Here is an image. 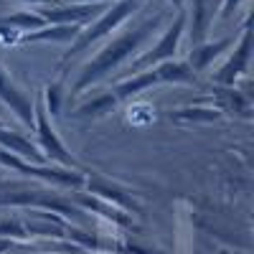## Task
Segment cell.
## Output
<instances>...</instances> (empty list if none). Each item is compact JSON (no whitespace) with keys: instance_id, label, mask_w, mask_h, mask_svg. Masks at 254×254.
<instances>
[{"instance_id":"obj_5","label":"cell","mask_w":254,"mask_h":254,"mask_svg":"<svg viewBox=\"0 0 254 254\" xmlns=\"http://www.w3.org/2000/svg\"><path fill=\"white\" fill-rule=\"evenodd\" d=\"M33 125H36V132H38V142L41 153H46V160H56L64 168H76V160L71 158V153L61 145V140L56 137V130L49 122V112L44 107V94H41L33 104Z\"/></svg>"},{"instance_id":"obj_8","label":"cell","mask_w":254,"mask_h":254,"mask_svg":"<svg viewBox=\"0 0 254 254\" xmlns=\"http://www.w3.org/2000/svg\"><path fill=\"white\" fill-rule=\"evenodd\" d=\"M249 59H252V31H249V26L244 23L237 51L231 54V59L221 66V71L214 76V81H216V84H224V87H234V81L249 69Z\"/></svg>"},{"instance_id":"obj_12","label":"cell","mask_w":254,"mask_h":254,"mask_svg":"<svg viewBox=\"0 0 254 254\" xmlns=\"http://www.w3.org/2000/svg\"><path fill=\"white\" fill-rule=\"evenodd\" d=\"M229 46H234V38H224V41H216V44H198L190 51V69L193 71H203L211 61H214L221 51H226Z\"/></svg>"},{"instance_id":"obj_4","label":"cell","mask_w":254,"mask_h":254,"mask_svg":"<svg viewBox=\"0 0 254 254\" xmlns=\"http://www.w3.org/2000/svg\"><path fill=\"white\" fill-rule=\"evenodd\" d=\"M186 28V8H178V15L171 26L165 28L163 38L158 41V46L153 51H147L142 56H137L132 64H130V74H137V71H145V69H150V66H158V64L163 61H171L178 51V44H181V33Z\"/></svg>"},{"instance_id":"obj_17","label":"cell","mask_w":254,"mask_h":254,"mask_svg":"<svg viewBox=\"0 0 254 254\" xmlns=\"http://www.w3.org/2000/svg\"><path fill=\"white\" fill-rule=\"evenodd\" d=\"M127 120H130L132 125H147V122H153L155 120V112L150 104H145V102H137L130 107V115H127Z\"/></svg>"},{"instance_id":"obj_11","label":"cell","mask_w":254,"mask_h":254,"mask_svg":"<svg viewBox=\"0 0 254 254\" xmlns=\"http://www.w3.org/2000/svg\"><path fill=\"white\" fill-rule=\"evenodd\" d=\"M0 145L8 147L10 153H18V155H23L28 160H33L36 165H46V155L38 150V147L26 140L23 135H18V132H8V130H0Z\"/></svg>"},{"instance_id":"obj_7","label":"cell","mask_w":254,"mask_h":254,"mask_svg":"<svg viewBox=\"0 0 254 254\" xmlns=\"http://www.w3.org/2000/svg\"><path fill=\"white\" fill-rule=\"evenodd\" d=\"M99 10H107V3H69V5H54L41 8L38 15L46 20V26H66V23H87Z\"/></svg>"},{"instance_id":"obj_6","label":"cell","mask_w":254,"mask_h":254,"mask_svg":"<svg viewBox=\"0 0 254 254\" xmlns=\"http://www.w3.org/2000/svg\"><path fill=\"white\" fill-rule=\"evenodd\" d=\"M0 163L3 165H10L20 173H28V176H38L44 181H54V183H61V186H84L87 178L81 173L71 171V168H49V165H31L26 160H20L15 155H8V150H0Z\"/></svg>"},{"instance_id":"obj_14","label":"cell","mask_w":254,"mask_h":254,"mask_svg":"<svg viewBox=\"0 0 254 254\" xmlns=\"http://www.w3.org/2000/svg\"><path fill=\"white\" fill-rule=\"evenodd\" d=\"M115 104H117L115 94L107 92V94H99L97 99H92V102H87V104H81V107H76L71 115H74V117H102V115L112 112Z\"/></svg>"},{"instance_id":"obj_20","label":"cell","mask_w":254,"mask_h":254,"mask_svg":"<svg viewBox=\"0 0 254 254\" xmlns=\"http://www.w3.org/2000/svg\"><path fill=\"white\" fill-rule=\"evenodd\" d=\"M173 3H176V5H178V8H183V3H181V0H173Z\"/></svg>"},{"instance_id":"obj_18","label":"cell","mask_w":254,"mask_h":254,"mask_svg":"<svg viewBox=\"0 0 254 254\" xmlns=\"http://www.w3.org/2000/svg\"><path fill=\"white\" fill-rule=\"evenodd\" d=\"M44 92H46V104H44L46 112H49V115H59V104H61V79L54 81V84H49Z\"/></svg>"},{"instance_id":"obj_13","label":"cell","mask_w":254,"mask_h":254,"mask_svg":"<svg viewBox=\"0 0 254 254\" xmlns=\"http://www.w3.org/2000/svg\"><path fill=\"white\" fill-rule=\"evenodd\" d=\"M44 26H46V20L38 13H31V10H20V13H13V15H0V28H10V31H18V33L38 31Z\"/></svg>"},{"instance_id":"obj_1","label":"cell","mask_w":254,"mask_h":254,"mask_svg":"<svg viewBox=\"0 0 254 254\" xmlns=\"http://www.w3.org/2000/svg\"><path fill=\"white\" fill-rule=\"evenodd\" d=\"M168 18V13L163 10V13H158V15H150V18H145L140 26H135V28H127V31H122L115 41H110L107 46H104L92 61H87L84 64V69H81V74H79V79L74 81V87H71V97H76L79 92H84L87 87H92L94 81H99V79H104L110 71H115L120 64L127 59V56H132V54H137V49L145 44L147 38L153 36V31L163 23V20Z\"/></svg>"},{"instance_id":"obj_19","label":"cell","mask_w":254,"mask_h":254,"mask_svg":"<svg viewBox=\"0 0 254 254\" xmlns=\"http://www.w3.org/2000/svg\"><path fill=\"white\" fill-rule=\"evenodd\" d=\"M237 5H239V0H224V5H221V20H226L231 13H234Z\"/></svg>"},{"instance_id":"obj_3","label":"cell","mask_w":254,"mask_h":254,"mask_svg":"<svg viewBox=\"0 0 254 254\" xmlns=\"http://www.w3.org/2000/svg\"><path fill=\"white\" fill-rule=\"evenodd\" d=\"M140 3H142V0H120L117 5H110L107 10H102V15L94 20V23H92L89 28H84V31L76 36V41L71 44V49L64 54V59L59 61V69H64L74 56H79L81 51H87L92 44H97L99 38H104L110 31H115L127 15H132V13L140 8Z\"/></svg>"},{"instance_id":"obj_10","label":"cell","mask_w":254,"mask_h":254,"mask_svg":"<svg viewBox=\"0 0 254 254\" xmlns=\"http://www.w3.org/2000/svg\"><path fill=\"white\" fill-rule=\"evenodd\" d=\"M84 31L81 23H66V26H44L38 31H28L20 33L18 44H41V41H61V44H74L76 36Z\"/></svg>"},{"instance_id":"obj_2","label":"cell","mask_w":254,"mask_h":254,"mask_svg":"<svg viewBox=\"0 0 254 254\" xmlns=\"http://www.w3.org/2000/svg\"><path fill=\"white\" fill-rule=\"evenodd\" d=\"M163 81H196V71L188 66L183 61H163L158 66H150L145 71H137L132 74L130 79L120 81L117 87L112 89L115 99H130L140 92H145L147 87H153V84H163Z\"/></svg>"},{"instance_id":"obj_9","label":"cell","mask_w":254,"mask_h":254,"mask_svg":"<svg viewBox=\"0 0 254 254\" xmlns=\"http://www.w3.org/2000/svg\"><path fill=\"white\" fill-rule=\"evenodd\" d=\"M0 99H3L8 107L20 117V122L33 127V104L26 97V92H20L15 84H13V79L8 76V71L3 66H0Z\"/></svg>"},{"instance_id":"obj_16","label":"cell","mask_w":254,"mask_h":254,"mask_svg":"<svg viewBox=\"0 0 254 254\" xmlns=\"http://www.w3.org/2000/svg\"><path fill=\"white\" fill-rule=\"evenodd\" d=\"M206 26H208V8H206V0H193V31H190V44H193V46L203 44Z\"/></svg>"},{"instance_id":"obj_15","label":"cell","mask_w":254,"mask_h":254,"mask_svg":"<svg viewBox=\"0 0 254 254\" xmlns=\"http://www.w3.org/2000/svg\"><path fill=\"white\" fill-rule=\"evenodd\" d=\"M219 117H221V110H214V107H181L171 112V120L176 122H211Z\"/></svg>"}]
</instances>
